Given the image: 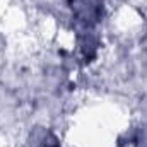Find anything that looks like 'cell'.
Returning <instances> with one entry per match:
<instances>
[{"label": "cell", "instance_id": "cell-1", "mask_svg": "<svg viewBox=\"0 0 147 147\" xmlns=\"http://www.w3.org/2000/svg\"><path fill=\"white\" fill-rule=\"evenodd\" d=\"M69 7L77 22H80L86 29H91L101 22L103 0H69Z\"/></svg>", "mask_w": 147, "mask_h": 147}, {"label": "cell", "instance_id": "cell-2", "mask_svg": "<svg viewBox=\"0 0 147 147\" xmlns=\"http://www.w3.org/2000/svg\"><path fill=\"white\" fill-rule=\"evenodd\" d=\"M79 46H80V51H82L84 58H86V60H92V58L96 57V53H98L99 41H98V38L94 36L92 33L86 31V33L80 36V39H79Z\"/></svg>", "mask_w": 147, "mask_h": 147}]
</instances>
